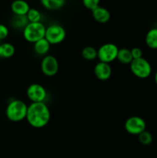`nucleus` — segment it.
Instances as JSON below:
<instances>
[{"mask_svg":"<svg viewBox=\"0 0 157 158\" xmlns=\"http://www.w3.org/2000/svg\"><path fill=\"white\" fill-rule=\"evenodd\" d=\"M50 118V110L46 103H32L28 106L26 120L32 127H45L49 123Z\"/></svg>","mask_w":157,"mask_h":158,"instance_id":"obj_1","label":"nucleus"},{"mask_svg":"<svg viewBox=\"0 0 157 158\" xmlns=\"http://www.w3.org/2000/svg\"><path fill=\"white\" fill-rule=\"evenodd\" d=\"M28 106L21 100L9 102L6 109V117L12 122H20L26 119Z\"/></svg>","mask_w":157,"mask_h":158,"instance_id":"obj_2","label":"nucleus"},{"mask_svg":"<svg viewBox=\"0 0 157 158\" xmlns=\"http://www.w3.org/2000/svg\"><path fill=\"white\" fill-rule=\"evenodd\" d=\"M46 27L43 23H29L23 29V37L26 41L35 43L38 40L45 38Z\"/></svg>","mask_w":157,"mask_h":158,"instance_id":"obj_3","label":"nucleus"},{"mask_svg":"<svg viewBox=\"0 0 157 158\" xmlns=\"http://www.w3.org/2000/svg\"><path fill=\"white\" fill-rule=\"evenodd\" d=\"M130 70L135 77L140 79H146L150 76L152 73V66L149 62L145 58L133 60L129 64Z\"/></svg>","mask_w":157,"mask_h":158,"instance_id":"obj_4","label":"nucleus"},{"mask_svg":"<svg viewBox=\"0 0 157 158\" xmlns=\"http://www.w3.org/2000/svg\"><path fill=\"white\" fill-rule=\"evenodd\" d=\"M119 48L115 44L112 43H105L97 49V58L99 62L110 63L117 59Z\"/></svg>","mask_w":157,"mask_h":158,"instance_id":"obj_5","label":"nucleus"},{"mask_svg":"<svg viewBox=\"0 0 157 158\" xmlns=\"http://www.w3.org/2000/svg\"><path fill=\"white\" fill-rule=\"evenodd\" d=\"M66 36V31L61 25L52 24L46 28L45 38L50 45H57L62 43Z\"/></svg>","mask_w":157,"mask_h":158,"instance_id":"obj_6","label":"nucleus"},{"mask_svg":"<svg viewBox=\"0 0 157 158\" xmlns=\"http://www.w3.org/2000/svg\"><path fill=\"white\" fill-rule=\"evenodd\" d=\"M125 130L132 135H139L146 131V123L144 119L139 116H132L126 120L124 124Z\"/></svg>","mask_w":157,"mask_h":158,"instance_id":"obj_7","label":"nucleus"},{"mask_svg":"<svg viewBox=\"0 0 157 158\" xmlns=\"http://www.w3.org/2000/svg\"><path fill=\"white\" fill-rule=\"evenodd\" d=\"M26 95L32 103H45V100L47 97V91L42 85L32 83L28 86Z\"/></svg>","mask_w":157,"mask_h":158,"instance_id":"obj_8","label":"nucleus"},{"mask_svg":"<svg viewBox=\"0 0 157 158\" xmlns=\"http://www.w3.org/2000/svg\"><path fill=\"white\" fill-rule=\"evenodd\" d=\"M59 69V64L54 56L46 55L41 62V70L46 77H54L56 75Z\"/></svg>","mask_w":157,"mask_h":158,"instance_id":"obj_9","label":"nucleus"},{"mask_svg":"<svg viewBox=\"0 0 157 158\" xmlns=\"http://www.w3.org/2000/svg\"><path fill=\"white\" fill-rule=\"evenodd\" d=\"M112 67L109 63L99 62L94 67V74L95 77L102 81L109 80L112 76Z\"/></svg>","mask_w":157,"mask_h":158,"instance_id":"obj_10","label":"nucleus"},{"mask_svg":"<svg viewBox=\"0 0 157 158\" xmlns=\"http://www.w3.org/2000/svg\"><path fill=\"white\" fill-rule=\"evenodd\" d=\"M30 9L29 3L23 0H16L11 5V10L15 15H26Z\"/></svg>","mask_w":157,"mask_h":158,"instance_id":"obj_11","label":"nucleus"},{"mask_svg":"<svg viewBox=\"0 0 157 158\" xmlns=\"http://www.w3.org/2000/svg\"><path fill=\"white\" fill-rule=\"evenodd\" d=\"M92 17L99 23H106L109 21L111 15L109 11L103 6H99L96 9L92 11Z\"/></svg>","mask_w":157,"mask_h":158,"instance_id":"obj_12","label":"nucleus"},{"mask_svg":"<svg viewBox=\"0 0 157 158\" xmlns=\"http://www.w3.org/2000/svg\"><path fill=\"white\" fill-rule=\"evenodd\" d=\"M50 46V43L48 42V40L46 38H43L34 43V51L37 55L44 56H45L47 55L48 52L49 51Z\"/></svg>","mask_w":157,"mask_h":158,"instance_id":"obj_13","label":"nucleus"},{"mask_svg":"<svg viewBox=\"0 0 157 158\" xmlns=\"http://www.w3.org/2000/svg\"><path fill=\"white\" fill-rule=\"evenodd\" d=\"M145 40L148 47L152 49H157V28L149 29L146 33Z\"/></svg>","mask_w":157,"mask_h":158,"instance_id":"obj_14","label":"nucleus"},{"mask_svg":"<svg viewBox=\"0 0 157 158\" xmlns=\"http://www.w3.org/2000/svg\"><path fill=\"white\" fill-rule=\"evenodd\" d=\"M116 60H118L123 64H130L133 60L130 49H127V48L119 49Z\"/></svg>","mask_w":157,"mask_h":158,"instance_id":"obj_15","label":"nucleus"},{"mask_svg":"<svg viewBox=\"0 0 157 158\" xmlns=\"http://www.w3.org/2000/svg\"><path fill=\"white\" fill-rule=\"evenodd\" d=\"M41 4L48 10H57L64 6L65 0H42Z\"/></svg>","mask_w":157,"mask_h":158,"instance_id":"obj_16","label":"nucleus"},{"mask_svg":"<svg viewBox=\"0 0 157 158\" xmlns=\"http://www.w3.org/2000/svg\"><path fill=\"white\" fill-rule=\"evenodd\" d=\"M15 49L12 43H5L0 45V57L5 59L11 58L15 54Z\"/></svg>","mask_w":157,"mask_h":158,"instance_id":"obj_17","label":"nucleus"},{"mask_svg":"<svg viewBox=\"0 0 157 158\" xmlns=\"http://www.w3.org/2000/svg\"><path fill=\"white\" fill-rule=\"evenodd\" d=\"M29 23L26 15H15L12 19V26L16 29H25L26 26Z\"/></svg>","mask_w":157,"mask_h":158,"instance_id":"obj_18","label":"nucleus"},{"mask_svg":"<svg viewBox=\"0 0 157 158\" xmlns=\"http://www.w3.org/2000/svg\"><path fill=\"white\" fill-rule=\"evenodd\" d=\"M82 56L89 61L95 60L97 58V49L92 46H86L82 50Z\"/></svg>","mask_w":157,"mask_h":158,"instance_id":"obj_19","label":"nucleus"},{"mask_svg":"<svg viewBox=\"0 0 157 158\" xmlns=\"http://www.w3.org/2000/svg\"><path fill=\"white\" fill-rule=\"evenodd\" d=\"M26 17L29 23H40L42 19V14L38 9L31 8L26 15Z\"/></svg>","mask_w":157,"mask_h":158,"instance_id":"obj_20","label":"nucleus"},{"mask_svg":"<svg viewBox=\"0 0 157 158\" xmlns=\"http://www.w3.org/2000/svg\"><path fill=\"white\" fill-rule=\"evenodd\" d=\"M138 139L139 141L140 142V143L143 145H149L152 143V135L151 134V133H149V131H145L143 133L138 135Z\"/></svg>","mask_w":157,"mask_h":158,"instance_id":"obj_21","label":"nucleus"},{"mask_svg":"<svg viewBox=\"0 0 157 158\" xmlns=\"http://www.w3.org/2000/svg\"><path fill=\"white\" fill-rule=\"evenodd\" d=\"M99 3L100 2L99 0H83V6L92 12L99 6Z\"/></svg>","mask_w":157,"mask_h":158,"instance_id":"obj_22","label":"nucleus"},{"mask_svg":"<svg viewBox=\"0 0 157 158\" xmlns=\"http://www.w3.org/2000/svg\"><path fill=\"white\" fill-rule=\"evenodd\" d=\"M130 50L133 60H136V59H139L143 57V51H142L140 48L134 47L132 49H130Z\"/></svg>","mask_w":157,"mask_h":158,"instance_id":"obj_23","label":"nucleus"},{"mask_svg":"<svg viewBox=\"0 0 157 158\" xmlns=\"http://www.w3.org/2000/svg\"><path fill=\"white\" fill-rule=\"evenodd\" d=\"M9 35V29L6 26L0 24V40H5Z\"/></svg>","mask_w":157,"mask_h":158,"instance_id":"obj_24","label":"nucleus"},{"mask_svg":"<svg viewBox=\"0 0 157 158\" xmlns=\"http://www.w3.org/2000/svg\"><path fill=\"white\" fill-rule=\"evenodd\" d=\"M154 80H155V84L157 85V71H156V72H155V76H154Z\"/></svg>","mask_w":157,"mask_h":158,"instance_id":"obj_25","label":"nucleus"}]
</instances>
